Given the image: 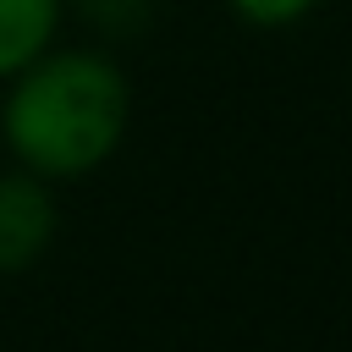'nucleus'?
Instances as JSON below:
<instances>
[{"label": "nucleus", "instance_id": "39448f33", "mask_svg": "<svg viewBox=\"0 0 352 352\" xmlns=\"http://www.w3.org/2000/svg\"><path fill=\"white\" fill-rule=\"evenodd\" d=\"M319 0H231V11L242 16V22H253V28H286V22H297V16H308Z\"/></svg>", "mask_w": 352, "mask_h": 352}, {"label": "nucleus", "instance_id": "f03ea898", "mask_svg": "<svg viewBox=\"0 0 352 352\" xmlns=\"http://www.w3.org/2000/svg\"><path fill=\"white\" fill-rule=\"evenodd\" d=\"M55 242V192L28 165L0 170V275H22Z\"/></svg>", "mask_w": 352, "mask_h": 352}, {"label": "nucleus", "instance_id": "20e7f679", "mask_svg": "<svg viewBox=\"0 0 352 352\" xmlns=\"http://www.w3.org/2000/svg\"><path fill=\"white\" fill-rule=\"evenodd\" d=\"M77 16L88 28H99L104 38H138L154 22V0H72Z\"/></svg>", "mask_w": 352, "mask_h": 352}, {"label": "nucleus", "instance_id": "7ed1b4c3", "mask_svg": "<svg viewBox=\"0 0 352 352\" xmlns=\"http://www.w3.org/2000/svg\"><path fill=\"white\" fill-rule=\"evenodd\" d=\"M66 0H0V77H16L55 38Z\"/></svg>", "mask_w": 352, "mask_h": 352}, {"label": "nucleus", "instance_id": "f257e3e1", "mask_svg": "<svg viewBox=\"0 0 352 352\" xmlns=\"http://www.w3.org/2000/svg\"><path fill=\"white\" fill-rule=\"evenodd\" d=\"M126 116H132V94L116 60L94 50H60V55L44 50L16 72L0 110V132L16 165H28L44 182H66V176H88L116 154Z\"/></svg>", "mask_w": 352, "mask_h": 352}]
</instances>
